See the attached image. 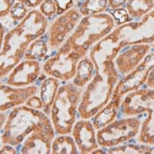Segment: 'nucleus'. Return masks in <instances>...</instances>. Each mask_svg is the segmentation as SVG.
Returning <instances> with one entry per match:
<instances>
[{
    "label": "nucleus",
    "mask_w": 154,
    "mask_h": 154,
    "mask_svg": "<svg viewBox=\"0 0 154 154\" xmlns=\"http://www.w3.org/2000/svg\"><path fill=\"white\" fill-rule=\"evenodd\" d=\"M49 21L38 9H31L26 17L6 31L0 50V79L6 78L24 59L29 45L45 34Z\"/></svg>",
    "instance_id": "nucleus-1"
},
{
    "label": "nucleus",
    "mask_w": 154,
    "mask_h": 154,
    "mask_svg": "<svg viewBox=\"0 0 154 154\" xmlns=\"http://www.w3.org/2000/svg\"><path fill=\"white\" fill-rule=\"evenodd\" d=\"M154 42V10L143 18L116 26L108 35L93 46L88 55L95 65L103 61H113L127 46Z\"/></svg>",
    "instance_id": "nucleus-2"
},
{
    "label": "nucleus",
    "mask_w": 154,
    "mask_h": 154,
    "mask_svg": "<svg viewBox=\"0 0 154 154\" xmlns=\"http://www.w3.org/2000/svg\"><path fill=\"white\" fill-rule=\"evenodd\" d=\"M96 73L82 94L79 105V117L91 119L112 99L120 79L113 61H103L95 65Z\"/></svg>",
    "instance_id": "nucleus-3"
},
{
    "label": "nucleus",
    "mask_w": 154,
    "mask_h": 154,
    "mask_svg": "<svg viewBox=\"0 0 154 154\" xmlns=\"http://www.w3.org/2000/svg\"><path fill=\"white\" fill-rule=\"evenodd\" d=\"M116 26V21L110 12L82 16L74 31L60 48L74 50L82 58L88 55L93 46L108 35Z\"/></svg>",
    "instance_id": "nucleus-4"
},
{
    "label": "nucleus",
    "mask_w": 154,
    "mask_h": 154,
    "mask_svg": "<svg viewBox=\"0 0 154 154\" xmlns=\"http://www.w3.org/2000/svg\"><path fill=\"white\" fill-rule=\"evenodd\" d=\"M50 127H53L50 117L43 111L20 105L11 109L7 116L1 132V144H10L18 149L31 132Z\"/></svg>",
    "instance_id": "nucleus-5"
},
{
    "label": "nucleus",
    "mask_w": 154,
    "mask_h": 154,
    "mask_svg": "<svg viewBox=\"0 0 154 154\" xmlns=\"http://www.w3.org/2000/svg\"><path fill=\"white\" fill-rule=\"evenodd\" d=\"M82 90L69 82L60 86L49 113L56 134H71L78 120Z\"/></svg>",
    "instance_id": "nucleus-6"
},
{
    "label": "nucleus",
    "mask_w": 154,
    "mask_h": 154,
    "mask_svg": "<svg viewBox=\"0 0 154 154\" xmlns=\"http://www.w3.org/2000/svg\"><path fill=\"white\" fill-rule=\"evenodd\" d=\"M122 116H138L146 113L137 135L138 143L154 146V89L143 88L131 92L122 98Z\"/></svg>",
    "instance_id": "nucleus-7"
},
{
    "label": "nucleus",
    "mask_w": 154,
    "mask_h": 154,
    "mask_svg": "<svg viewBox=\"0 0 154 154\" xmlns=\"http://www.w3.org/2000/svg\"><path fill=\"white\" fill-rule=\"evenodd\" d=\"M141 123V120L137 116H123L113 120L109 125L97 131L99 146L109 149L136 138Z\"/></svg>",
    "instance_id": "nucleus-8"
},
{
    "label": "nucleus",
    "mask_w": 154,
    "mask_h": 154,
    "mask_svg": "<svg viewBox=\"0 0 154 154\" xmlns=\"http://www.w3.org/2000/svg\"><path fill=\"white\" fill-rule=\"evenodd\" d=\"M82 59L74 50H66L59 48L54 55L48 57L42 65L45 76L58 79L60 82H71L76 75L77 65Z\"/></svg>",
    "instance_id": "nucleus-9"
},
{
    "label": "nucleus",
    "mask_w": 154,
    "mask_h": 154,
    "mask_svg": "<svg viewBox=\"0 0 154 154\" xmlns=\"http://www.w3.org/2000/svg\"><path fill=\"white\" fill-rule=\"evenodd\" d=\"M82 15L76 7L57 15L49 22L45 35L50 49H58L74 31Z\"/></svg>",
    "instance_id": "nucleus-10"
},
{
    "label": "nucleus",
    "mask_w": 154,
    "mask_h": 154,
    "mask_svg": "<svg viewBox=\"0 0 154 154\" xmlns=\"http://www.w3.org/2000/svg\"><path fill=\"white\" fill-rule=\"evenodd\" d=\"M154 67V52L149 53L136 68L131 71L129 74L119 79L113 91L112 99L121 102L122 98L131 92L136 91L146 84L149 72Z\"/></svg>",
    "instance_id": "nucleus-11"
},
{
    "label": "nucleus",
    "mask_w": 154,
    "mask_h": 154,
    "mask_svg": "<svg viewBox=\"0 0 154 154\" xmlns=\"http://www.w3.org/2000/svg\"><path fill=\"white\" fill-rule=\"evenodd\" d=\"M42 64L35 60L23 59L6 77V83L14 87L32 85L41 76Z\"/></svg>",
    "instance_id": "nucleus-12"
},
{
    "label": "nucleus",
    "mask_w": 154,
    "mask_h": 154,
    "mask_svg": "<svg viewBox=\"0 0 154 154\" xmlns=\"http://www.w3.org/2000/svg\"><path fill=\"white\" fill-rule=\"evenodd\" d=\"M151 49L149 44H139L127 46L120 51L113 60L120 76H125L143 62Z\"/></svg>",
    "instance_id": "nucleus-13"
},
{
    "label": "nucleus",
    "mask_w": 154,
    "mask_h": 154,
    "mask_svg": "<svg viewBox=\"0 0 154 154\" xmlns=\"http://www.w3.org/2000/svg\"><path fill=\"white\" fill-rule=\"evenodd\" d=\"M39 93V87L32 84L26 87H14L9 84H0V112H8L24 105L28 98Z\"/></svg>",
    "instance_id": "nucleus-14"
},
{
    "label": "nucleus",
    "mask_w": 154,
    "mask_h": 154,
    "mask_svg": "<svg viewBox=\"0 0 154 154\" xmlns=\"http://www.w3.org/2000/svg\"><path fill=\"white\" fill-rule=\"evenodd\" d=\"M71 135L75 140L80 154L92 153L99 148L97 137V130L91 119L79 118L73 126Z\"/></svg>",
    "instance_id": "nucleus-15"
},
{
    "label": "nucleus",
    "mask_w": 154,
    "mask_h": 154,
    "mask_svg": "<svg viewBox=\"0 0 154 154\" xmlns=\"http://www.w3.org/2000/svg\"><path fill=\"white\" fill-rule=\"evenodd\" d=\"M56 136L53 127L31 132L20 145L18 151L21 154H49L51 153V143Z\"/></svg>",
    "instance_id": "nucleus-16"
},
{
    "label": "nucleus",
    "mask_w": 154,
    "mask_h": 154,
    "mask_svg": "<svg viewBox=\"0 0 154 154\" xmlns=\"http://www.w3.org/2000/svg\"><path fill=\"white\" fill-rule=\"evenodd\" d=\"M61 82L53 77H45L39 86V97L43 102V112L49 116L52 104L57 96Z\"/></svg>",
    "instance_id": "nucleus-17"
},
{
    "label": "nucleus",
    "mask_w": 154,
    "mask_h": 154,
    "mask_svg": "<svg viewBox=\"0 0 154 154\" xmlns=\"http://www.w3.org/2000/svg\"><path fill=\"white\" fill-rule=\"evenodd\" d=\"M120 105L121 102L111 99L108 104H106L91 118L93 125L97 131L104 128L105 126L109 125L118 117L120 113Z\"/></svg>",
    "instance_id": "nucleus-18"
},
{
    "label": "nucleus",
    "mask_w": 154,
    "mask_h": 154,
    "mask_svg": "<svg viewBox=\"0 0 154 154\" xmlns=\"http://www.w3.org/2000/svg\"><path fill=\"white\" fill-rule=\"evenodd\" d=\"M95 73H96L95 63H94L92 59L89 57V55H86L79 61L77 65L76 75L71 80V82L74 85L79 87V88L83 89L91 82Z\"/></svg>",
    "instance_id": "nucleus-19"
},
{
    "label": "nucleus",
    "mask_w": 154,
    "mask_h": 154,
    "mask_svg": "<svg viewBox=\"0 0 154 154\" xmlns=\"http://www.w3.org/2000/svg\"><path fill=\"white\" fill-rule=\"evenodd\" d=\"M52 154H79L78 146L71 134H56L51 143Z\"/></svg>",
    "instance_id": "nucleus-20"
},
{
    "label": "nucleus",
    "mask_w": 154,
    "mask_h": 154,
    "mask_svg": "<svg viewBox=\"0 0 154 154\" xmlns=\"http://www.w3.org/2000/svg\"><path fill=\"white\" fill-rule=\"evenodd\" d=\"M49 45L48 43V37L43 35L34 40L26 49L24 59L35 60V61L42 62L46 58L49 51Z\"/></svg>",
    "instance_id": "nucleus-21"
},
{
    "label": "nucleus",
    "mask_w": 154,
    "mask_h": 154,
    "mask_svg": "<svg viewBox=\"0 0 154 154\" xmlns=\"http://www.w3.org/2000/svg\"><path fill=\"white\" fill-rule=\"evenodd\" d=\"M125 9L131 19L139 20L154 10V0H128Z\"/></svg>",
    "instance_id": "nucleus-22"
},
{
    "label": "nucleus",
    "mask_w": 154,
    "mask_h": 154,
    "mask_svg": "<svg viewBox=\"0 0 154 154\" xmlns=\"http://www.w3.org/2000/svg\"><path fill=\"white\" fill-rule=\"evenodd\" d=\"M76 8L82 16L99 14L109 10L108 0H79Z\"/></svg>",
    "instance_id": "nucleus-23"
},
{
    "label": "nucleus",
    "mask_w": 154,
    "mask_h": 154,
    "mask_svg": "<svg viewBox=\"0 0 154 154\" xmlns=\"http://www.w3.org/2000/svg\"><path fill=\"white\" fill-rule=\"evenodd\" d=\"M106 153L109 154H148L153 153V149L149 145L124 143L116 146L106 149Z\"/></svg>",
    "instance_id": "nucleus-24"
},
{
    "label": "nucleus",
    "mask_w": 154,
    "mask_h": 154,
    "mask_svg": "<svg viewBox=\"0 0 154 154\" xmlns=\"http://www.w3.org/2000/svg\"><path fill=\"white\" fill-rule=\"evenodd\" d=\"M30 10L31 9H29V7L25 5L24 3L16 1L15 4L13 5V7L11 8L8 17L13 24L16 25L17 23H19L21 20H23L26 17V15L28 14Z\"/></svg>",
    "instance_id": "nucleus-25"
},
{
    "label": "nucleus",
    "mask_w": 154,
    "mask_h": 154,
    "mask_svg": "<svg viewBox=\"0 0 154 154\" xmlns=\"http://www.w3.org/2000/svg\"><path fill=\"white\" fill-rule=\"evenodd\" d=\"M38 10L43 13L45 18H48L49 22L58 15L57 6L54 0H43L41 4L38 6Z\"/></svg>",
    "instance_id": "nucleus-26"
},
{
    "label": "nucleus",
    "mask_w": 154,
    "mask_h": 154,
    "mask_svg": "<svg viewBox=\"0 0 154 154\" xmlns=\"http://www.w3.org/2000/svg\"><path fill=\"white\" fill-rule=\"evenodd\" d=\"M110 13L113 17V19H115L116 26H120L129 21H131V19L129 15L128 11L125 9V7L124 8L116 9V10H110Z\"/></svg>",
    "instance_id": "nucleus-27"
},
{
    "label": "nucleus",
    "mask_w": 154,
    "mask_h": 154,
    "mask_svg": "<svg viewBox=\"0 0 154 154\" xmlns=\"http://www.w3.org/2000/svg\"><path fill=\"white\" fill-rule=\"evenodd\" d=\"M57 6V14H63L65 11L76 7V0H54Z\"/></svg>",
    "instance_id": "nucleus-28"
},
{
    "label": "nucleus",
    "mask_w": 154,
    "mask_h": 154,
    "mask_svg": "<svg viewBox=\"0 0 154 154\" xmlns=\"http://www.w3.org/2000/svg\"><path fill=\"white\" fill-rule=\"evenodd\" d=\"M16 0H0V20L9 16L11 10Z\"/></svg>",
    "instance_id": "nucleus-29"
},
{
    "label": "nucleus",
    "mask_w": 154,
    "mask_h": 154,
    "mask_svg": "<svg viewBox=\"0 0 154 154\" xmlns=\"http://www.w3.org/2000/svg\"><path fill=\"white\" fill-rule=\"evenodd\" d=\"M26 106L29 107V108L35 109V110H41L43 111V102L41 100V97H39V95H33L28 98V100L25 103Z\"/></svg>",
    "instance_id": "nucleus-30"
},
{
    "label": "nucleus",
    "mask_w": 154,
    "mask_h": 154,
    "mask_svg": "<svg viewBox=\"0 0 154 154\" xmlns=\"http://www.w3.org/2000/svg\"><path fill=\"white\" fill-rule=\"evenodd\" d=\"M16 153H19L17 148L10 144H2V146L0 148V154H16Z\"/></svg>",
    "instance_id": "nucleus-31"
},
{
    "label": "nucleus",
    "mask_w": 154,
    "mask_h": 154,
    "mask_svg": "<svg viewBox=\"0 0 154 154\" xmlns=\"http://www.w3.org/2000/svg\"><path fill=\"white\" fill-rule=\"evenodd\" d=\"M128 0H108L109 10H116L119 8H124Z\"/></svg>",
    "instance_id": "nucleus-32"
},
{
    "label": "nucleus",
    "mask_w": 154,
    "mask_h": 154,
    "mask_svg": "<svg viewBox=\"0 0 154 154\" xmlns=\"http://www.w3.org/2000/svg\"><path fill=\"white\" fill-rule=\"evenodd\" d=\"M17 2H21L26 5L29 9H36L38 6L41 4L43 0H16Z\"/></svg>",
    "instance_id": "nucleus-33"
},
{
    "label": "nucleus",
    "mask_w": 154,
    "mask_h": 154,
    "mask_svg": "<svg viewBox=\"0 0 154 154\" xmlns=\"http://www.w3.org/2000/svg\"><path fill=\"white\" fill-rule=\"evenodd\" d=\"M146 86L149 89H154V67L149 72L148 79H146Z\"/></svg>",
    "instance_id": "nucleus-34"
},
{
    "label": "nucleus",
    "mask_w": 154,
    "mask_h": 154,
    "mask_svg": "<svg viewBox=\"0 0 154 154\" xmlns=\"http://www.w3.org/2000/svg\"><path fill=\"white\" fill-rule=\"evenodd\" d=\"M7 113L4 112H0V143H1V132H2V129L3 126L5 124V121L7 119Z\"/></svg>",
    "instance_id": "nucleus-35"
},
{
    "label": "nucleus",
    "mask_w": 154,
    "mask_h": 154,
    "mask_svg": "<svg viewBox=\"0 0 154 154\" xmlns=\"http://www.w3.org/2000/svg\"><path fill=\"white\" fill-rule=\"evenodd\" d=\"M5 33H6L5 26L3 25L2 22H0V50H1V48H2V45H3V40H4Z\"/></svg>",
    "instance_id": "nucleus-36"
},
{
    "label": "nucleus",
    "mask_w": 154,
    "mask_h": 154,
    "mask_svg": "<svg viewBox=\"0 0 154 154\" xmlns=\"http://www.w3.org/2000/svg\"><path fill=\"white\" fill-rule=\"evenodd\" d=\"M152 48V50H153V52H154V42L152 43V48Z\"/></svg>",
    "instance_id": "nucleus-37"
},
{
    "label": "nucleus",
    "mask_w": 154,
    "mask_h": 154,
    "mask_svg": "<svg viewBox=\"0 0 154 154\" xmlns=\"http://www.w3.org/2000/svg\"><path fill=\"white\" fill-rule=\"evenodd\" d=\"M153 153H154V149H153Z\"/></svg>",
    "instance_id": "nucleus-38"
}]
</instances>
